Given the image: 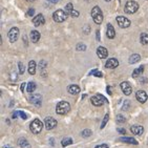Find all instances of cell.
<instances>
[{
  "mask_svg": "<svg viewBox=\"0 0 148 148\" xmlns=\"http://www.w3.org/2000/svg\"><path fill=\"white\" fill-rule=\"evenodd\" d=\"M91 17H92L96 24H101L103 22V13L98 5L91 10Z\"/></svg>",
  "mask_w": 148,
  "mask_h": 148,
  "instance_id": "6da1fadb",
  "label": "cell"
},
{
  "mask_svg": "<svg viewBox=\"0 0 148 148\" xmlns=\"http://www.w3.org/2000/svg\"><path fill=\"white\" fill-rule=\"evenodd\" d=\"M71 111V105H69V102H65V101H61L57 104V107H56V112L58 114H66Z\"/></svg>",
  "mask_w": 148,
  "mask_h": 148,
  "instance_id": "7a4b0ae2",
  "label": "cell"
},
{
  "mask_svg": "<svg viewBox=\"0 0 148 148\" xmlns=\"http://www.w3.org/2000/svg\"><path fill=\"white\" fill-rule=\"evenodd\" d=\"M138 10H139V3L137 1H132V0L126 2L125 8H124V11L127 14H134L138 12Z\"/></svg>",
  "mask_w": 148,
  "mask_h": 148,
  "instance_id": "3957f363",
  "label": "cell"
},
{
  "mask_svg": "<svg viewBox=\"0 0 148 148\" xmlns=\"http://www.w3.org/2000/svg\"><path fill=\"white\" fill-rule=\"evenodd\" d=\"M29 128H31V131L33 134H39V132H41V130H42V128H43V123L41 122L39 119H35L34 121L31 123Z\"/></svg>",
  "mask_w": 148,
  "mask_h": 148,
  "instance_id": "277c9868",
  "label": "cell"
},
{
  "mask_svg": "<svg viewBox=\"0 0 148 148\" xmlns=\"http://www.w3.org/2000/svg\"><path fill=\"white\" fill-rule=\"evenodd\" d=\"M53 19L58 23L63 22V21H65V20L67 19V13H65V12L62 11V10H57V11L53 14Z\"/></svg>",
  "mask_w": 148,
  "mask_h": 148,
  "instance_id": "5b68a950",
  "label": "cell"
},
{
  "mask_svg": "<svg viewBox=\"0 0 148 148\" xmlns=\"http://www.w3.org/2000/svg\"><path fill=\"white\" fill-rule=\"evenodd\" d=\"M91 103L95 106H102L104 103H107V100H106L105 97H103L102 95L97 94L96 96L91 98Z\"/></svg>",
  "mask_w": 148,
  "mask_h": 148,
  "instance_id": "8992f818",
  "label": "cell"
},
{
  "mask_svg": "<svg viewBox=\"0 0 148 148\" xmlns=\"http://www.w3.org/2000/svg\"><path fill=\"white\" fill-rule=\"evenodd\" d=\"M116 20H117L118 24H119V26L121 29H126V27H129V26H130V20L127 19V18L124 17V16H118V17L116 18Z\"/></svg>",
  "mask_w": 148,
  "mask_h": 148,
  "instance_id": "52a82bcc",
  "label": "cell"
},
{
  "mask_svg": "<svg viewBox=\"0 0 148 148\" xmlns=\"http://www.w3.org/2000/svg\"><path fill=\"white\" fill-rule=\"evenodd\" d=\"M18 37H19V29L17 27H12L9 32V39H10V42L11 43H14L17 41Z\"/></svg>",
  "mask_w": 148,
  "mask_h": 148,
  "instance_id": "ba28073f",
  "label": "cell"
},
{
  "mask_svg": "<svg viewBox=\"0 0 148 148\" xmlns=\"http://www.w3.org/2000/svg\"><path fill=\"white\" fill-rule=\"evenodd\" d=\"M44 124H45L46 129L51 130V129H54L55 127L57 126V121H56V120H55L54 118L47 117L45 119V121H44Z\"/></svg>",
  "mask_w": 148,
  "mask_h": 148,
  "instance_id": "9c48e42d",
  "label": "cell"
},
{
  "mask_svg": "<svg viewBox=\"0 0 148 148\" xmlns=\"http://www.w3.org/2000/svg\"><path fill=\"white\" fill-rule=\"evenodd\" d=\"M29 102L33 103L34 105L40 106L41 105V102H42V97H41V95H39V94L32 95L31 97H29Z\"/></svg>",
  "mask_w": 148,
  "mask_h": 148,
  "instance_id": "30bf717a",
  "label": "cell"
},
{
  "mask_svg": "<svg viewBox=\"0 0 148 148\" xmlns=\"http://www.w3.org/2000/svg\"><path fill=\"white\" fill-rule=\"evenodd\" d=\"M119 66V61L117 59H114V58H110L106 61L105 63V67L106 69H114L116 67Z\"/></svg>",
  "mask_w": 148,
  "mask_h": 148,
  "instance_id": "8fae6325",
  "label": "cell"
},
{
  "mask_svg": "<svg viewBox=\"0 0 148 148\" xmlns=\"http://www.w3.org/2000/svg\"><path fill=\"white\" fill-rule=\"evenodd\" d=\"M33 23H34L35 26H40L45 23V19H44V16L42 14H38L37 16H35L34 19H33Z\"/></svg>",
  "mask_w": 148,
  "mask_h": 148,
  "instance_id": "7c38bea8",
  "label": "cell"
},
{
  "mask_svg": "<svg viewBox=\"0 0 148 148\" xmlns=\"http://www.w3.org/2000/svg\"><path fill=\"white\" fill-rule=\"evenodd\" d=\"M121 89H122L123 94L126 95V96H129L132 91V88H131L130 84L128 82H122L121 83Z\"/></svg>",
  "mask_w": 148,
  "mask_h": 148,
  "instance_id": "4fadbf2b",
  "label": "cell"
},
{
  "mask_svg": "<svg viewBox=\"0 0 148 148\" xmlns=\"http://www.w3.org/2000/svg\"><path fill=\"white\" fill-rule=\"evenodd\" d=\"M97 55L100 59H105L108 56V51L104 46H99L97 49Z\"/></svg>",
  "mask_w": 148,
  "mask_h": 148,
  "instance_id": "5bb4252c",
  "label": "cell"
},
{
  "mask_svg": "<svg viewBox=\"0 0 148 148\" xmlns=\"http://www.w3.org/2000/svg\"><path fill=\"white\" fill-rule=\"evenodd\" d=\"M136 98H137V100L140 103H145L147 101L148 97H147V94L144 90H139L136 94Z\"/></svg>",
  "mask_w": 148,
  "mask_h": 148,
  "instance_id": "9a60e30c",
  "label": "cell"
},
{
  "mask_svg": "<svg viewBox=\"0 0 148 148\" xmlns=\"http://www.w3.org/2000/svg\"><path fill=\"white\" fill-rule=\"evenodd\" d=\"M131 132L134 134H137V136H140V134H143V131H144V128H143V126H140V125H134L131 126L130 128Z\"/></svg>",
  "mask_w": 148,
  "mask_h": 148,
  "instance_id": "2e32d148",
  "label": "cell"
},
{
  "mask_svg": "<svg viewBox=\"0 0 148 148\" xmlns=\"http://www.w3.org/2000/svg\"><path fill=\"white\" fill-rule=\"evenodd\" d=\"M106 35H107V37H108L109 39H112V38H114V36H116V31H114L112 24H110V23L107 24V33H106Z\"/></svg>",
  "mask_w": 148,
  "mask_h": 148,
  "instance_id": "e0dca14e",
  "label": "cell"
},
{
  "mask_svg": "<svg viewBox=\"0 0 148 148\" xmlns=\"http://www.w3.org/2000/svg\"><path fill=\"white\" fill-rule=\"evenodd\" d=\"M120 141H121V142L128 143V144H132V145H138V141H137V140H134V138H130V137H122V138H120Z\"/></svg>",
  "mask_w": 148,
  "mask_h": 148,
  "instance_id": "ac0fdd59",
  "label": "cell"
},
{
  "mask_svg": "<svg viewBox=\"0 0 148 148\" xmlns=\"http://www.w3.org/2000/svg\"><path fill=\"white\" fill-rule=\"evenodd\" d=\"M36 67H37V64L34 60H32L29 62V75H35L36 74Z\"/></svg>",
  "mask_w": 148,
  "mask_h": 148,
  "instance_id": "d6986e66",
  "label": "cell"
},
{
  "mask_svg": "<svg viewBox=\"0 0 148 148\" xmlns=\"http://www.w3.org/2000/svg\"><path fill=\"white\" fill-rule=\"evenodd\" d=\"M31 39L34 43L38 42L40 39V33L38 31H32L31 32Z\"/></svg>",
  "mask_w": 148,
  "mask_h": 148,
  "instance_id": "ffe728a7",
  "label": "cell"
},
{
  "mask_svg": "<svg viewBox=\"0 0 148 148\" xmlns=\"http://www.w3.org/2000/svg\"><path fill=\"white\" fill-rule=\"evenodd\" d=\"M67 90L71 95H78L80 92V87L78 85H69Z\"/></svg>",
  "mask_w": 148,
  "mask_h": 148,
  "instance_id": "44dd1931",
  "label": "cell"
},
{
  "mask_svg": "<svg viewBox=\"0 0 148 148\" xmlns=\"http://www.w3.org/2000/svg\"><path fill=\"white\" fill-rule=\"evenodd\" d=\"M140 60H141V56L139 54H134L129 57V63L130 64H134V63L139 62Z\"/></svg>",
  "mask_w": 148,
  "mask_h": 148,
  "instance_id": "7402d4cb",
  "label": "cell"
},
{
  "mask_svg": "<svg viewBox=\"0 0 148 148\" xmlns=\"http://www.w3.org/2000/svg\"><path fill=\"white\" fill-rule=\"evenodd\" d=\"M18 144H19V146L21 148H31V145H29V143L27 142V140L23 139V138L19 139V141H18Z\"/></svg>",
  "mask_w": 148,
  "mask_h": 148,
  "instance_id": "603a6c76",
  "label": "cell"
},
{
  "mask_svg": "<svg viewBox=\"0 0 148 148\" xmlns=\"http://www.w3.org/2000/svg\"><path fill=\"white\" fill-rule=\"evenodd\" d=\"M143 71H144V66H140V67H138V69H136L134 71H132V77L134 78H138L140 76V75L143 74Z\"/></svg>",
  "mask_w": 148,
  "mask_h": 148,
  "instance_id": "cb8c5ba5",
  "label": "cell"
},
{
  "mask_svg": "<svg viewBox=\"0 0 148 148\" xmlns=\"http://www.w3.org/2000/svg\"><path fill=\"white\" fill-rule=\"evenodd\" d=\"M140 41H141V43H142L143 45L148 44V34H145V33L141 34V36H140Z\"/></svg>",
  "mask_w": 148,
  "mask_h": 148,
  "instance_id": "d4e9b609",
  "label": "cell"
},
{
  "mask_svg": "<svg viewBox=\"0 0 148 148\" xmlns=\"http://www.w3.org/2000/svg\"><path fill=\"white\" fill-rule=\"evenodd\" d=\"M61 144H62L63 147H66V146L69 145H71L73 144V140L71 139V138H64V139L62 140V142H61Z\"/></svg>",
  "mask_w": 148,
  "mask_h": 148,
  "instance_id": "484cf974",
  "label": "cell"
},
{
  "mask_svg": "<svg viewBox=\"0 0 148 148\" xmlns=\"http://www.w3.org/2000/svg\"><path fill=\"white\" fill-rule=\"evenodd\" d=\"M26 90L29 92H34L36 90V84L34 82H29L27 83V87H26Z\"/></svg>",
  "mask_w": 148,
  "mask_h": 148,
  "instance_id": "4316f807",
  "label": "cell"
},
{
  "mask_svg": "<svg viewBox=\"0 0 148 148\" xmlns=\"http://www.w3.org/2000/svg\"><path fill=\"white\" fill-rule=\"evenodd\" d=\"M91 130L90 129H84V130L81 132V136H82L83 138H88V137H90L91 136Z\"/></svg>",
  "mask_w": 148,
  "mask_h": 148,
  "instance_id": "83f0119b",
  "label": "cell"
},
{
  "mask_svg": "<svg viewBox=\"0 0 148 148\" xmlns=\"http://www.w3.org/2000/svg\"><path fill=\"white\" fill-rule=\"evenodd\" d=\"M65 11H66V13H67V15H71V12L74 11V9H73V3H67L66 4V6H65Z\"/></svg>",
  "mask_w": 148,
  "mask_h": 148,
  "instance_id": "f1b7e54d",
  "label": "cell"
},
{
  "mask_svg": "<svg viewBox=\"0 0 148 148\" xmlns=\"http://www.w3.org/2000/svg\"><path fill=\"white\" fill-rule=\"evenodd\" d=\"M89 75H94V76H96V77H98V78L103 77V74L101 73V71H98V69H94V71H91L90 73H89Z\"/></svg>",
  "mask_w": 148,
  "mask_h": 148,
  "instance_id": "f546056e",
  "label": "cell"
},
{
  "mask_svg": "<svg viewBox=\"0 0 148 148\" xmlns=\"http://www.w3.org/2000/svg\"><path fill=\"white\" fill-rule=\"evenodd\" d=\"M108 119H109V114H106L105 117H104V119H103V121H102V124H101V129H103L104 127H105L106 123H107Z\"/></svg>",
  "mask_w": 148,
  "mask_h": 148,
  "instance_id": "4dcf8cb0",
  "label": "cell"
},
{
  "mask_svg": "<svg viewBox=\"0 0 148 148\" xmlns=\"http://www.w3.org/2000/svg\"><path fill=\"white\" fill-rule=\"evenodd\" d=\"M76 49H77V51H85L86 45L83 44V43H79V44H77V46H76Z\"/></svg>",
  "mask_w": 148,
  "mask_h": 148,
  "instance_id": "1f68e13d",
  "label": "cell"
},
{
  "mask_svg": "<svg viewBox=\"0 0 148 148\" xmlns=\"http://www.w3.org/2000/svg\"><path fill=\"white\" fill-rule=\"evenodd\" d=\"M117 121L119 123H124L126 121V119H125V117H123L122 114H118V116H117Z\"/></svg>",
  "mask_w": 148,
  "mask_h": 148,
  "instance_id": "d6a6232c",
  "label": "cell"
},
{
  "mask_svg": "<svg viewBox=\"0 0 148 148\" xmlns=\"http://www.w3.org/2000/svg\"><path fill=\"white\" fill-rule=\"evenodd\" d=\"M18 66H19V74H24V65H23L22 62L18 63Z\"/></svg>",
  "mask_w": 148,
  "mask_h": 148,
  "instance_id": "836d02e7",
  "label": "cell"
},
{
  "mask_svg": "<svg viewBox=\"0 0 148 148\" xmlns=\"http://www.w3.org/2000/svg\"><path fill=\"white\" fill-rule=\"evenodd\" d=\"M34 14H35V9H33V8L29 9V10H27V12H26V16H29V17L34 16Z\"/></svg>",
  "mask_w": 148,
  "mask_h": 148,
  "instance_id": "e575fe53",
  "label": "cell"
},
{
  "mask_svg": "<svg viewBox=\"0 0 148 148\" xmlns=\"http://www.w3.org/2000/svg\"><path fill=\"white\" fill-rule=\"evenodd\" d=\"M45 66H46V62L44 60H41L39 63V67H40V69H41V71H42V69H45Z\"/></svg>",
  "mask_w": 148,
  "mask_h": 148,
  "instance_id": "d590c367",
  "label": "cell"
},
{
  "mask_svg": "<svg viewBox=\"0 0 148 148\" xmlns=\"http://www.w3.org/2000/svg\"><path fill=\"white\" fill-rule=\"evenodd\" d=\"M71 17H79V12H77V11H73L71 12Z\"/></svg>",
  "mask_w": 148,
  "mask_h": 148,
  "instance_id": "8d00e7d4",
  "label": "cell"
},
{
  "mask_svg": "<svg viewBox=\"0 0 148 148\" xmlns=\"http://www.w3.org/2000/svg\"><path fill=\"white\" fill-rule=\"evenodd\" d=\"M19 116H20L21 118H22L23 120H26V119H27V116H26V114H24L23 111H19Z\"/></svg>",
  "mask_w": 148,
  "mask_h": 148,
  "instance_id": "74e56055",
  "label": "cell"
},
{
  "mask_svg": "<svg viewBox=\"0 0 148 148\" xmlns=\"http://www.w3.org/2000/svg\"><path fill=\"white\" fill-rule=\"evenodd\" d=\"M11 79L13 81H16V80H18V76L15 73H13V74H11Z\"/></svg>",
  "mask_w": 148,
  "mask_h": 148,
  "instance_id": "f35d334b",
  "label": "cell"
},
{
  "mask_svg": "<svg viewBox=\"0 0 148 148\" xmlns=\"http://www.w3.org/2000/svg\"><path fill=\"white\" fill-rule=\"evenodd\" d=\"M96 148H109L107 144H101V145L96 146Z\"/></svg>",
  "mask_w": 148,
  "mask_h": 148,
  "instance_id": "ab89813d",
  "label": "cell"
},
{
  "mask_svg": "<svg viewBox=\"0 0 148 148\" xmlns=\"http://www.w3.org/2000/svg\"><path fill=\"white\" fill-rule=\"evenodd\" d=\"M118 131H119L120 134H126V130H125V129H123V128H118Z\"/></svg>",
  "mask_w": 148,
  "mask_h": 148,
  "instance_id": "60d3db41",
  "label": "cell"
},
{
  "mask_svg": "<svg viewBox=\"0 0 148 148\" xmlns=\"http://www.w3.org/2000/svg\"><path fill=\"white\" fill-rule=\"evenodd\" d=\"M49 3H53V4H56V3H58L60 1V0H47Z\"/></svg>",
  "mask_w": 148,
  "mask_h": 148,
  "instance_id": "b9f144b4",
  "label": "cell"
},
{
  "mask_svg": "<svg viewBox=\"0 0 148 148\" xmlns=\"http://www.w3.org/2000/svg\"><path fill=\"white\" fill-rule=\"evenodd\" d=\"M18 114H19V111H14V114H13V118L16 119L18 117Z\"/></svg>",
  "mask_w": 148,
  "mask_h": 148,
  "instance_id": "7bdbcfd3",
  "label": "cell"
},
{
  "mask_svg": "<svg viewBox=\"0 0 148 148\" xmlns=\"http://www.w3.org/2000/svg\"><path fill=\"white\" fill-rule=\"evenodd\" d=\"M96 35H97V41H100V32L96 31Z\"/></svg>",
  "mask_w": 148,
  "mask_h": 148,
  "instance_id": "ee69618b",
  "label": "cell"
},
{
  "mask_svg": "<svg viewBox=\"0 0 148 148\" xmlns=\"http://www.w3.org/2000/svg\"><path fill=\"white\" fill-rule=\"evenodd\" d=\"M23 41H24V43L27 45V39H26V36H23Z\"/></svg>",
  "mask_w": 148,
  "mask_h": 148,
  "instance_id": "f6af8a7d",
  "label": "cell"
},
{
  "mask_svg": "<svg viewBox=\"0 0 148 148\" xmlns=\"http://www.w3.org/2000/svg\"><path fill=\"white\" fill-rule=\"evenodd\" d=\"M24 87H25V83H22V85H21V91H24Z\"/></svg>",
  "mask_w": 148,
  "mask_h": 148,
  "instance_id": "bcb514c9",
  "label": "cell"
},
{
  "mask_svg": "<svg viewBox=\"0 0 148 148\" xmlns=\"http://www.w3.org/2000/svg\"><path fill=\"white\" fill-rule=\"evenodd\" d=\"M107 92H108L109 95H111V88H110V87H109V86H108V87H107Z\"/></svg>",
  "mask_w": 148,
  "mask_h": 148,
  "instance_id": "7dc6e473",
  "label": "cell"
},
{
  "mask_svg": "<svg viewBox=\"0 0 148 148\" xmlns=\"http://www.w3.org/2000/svg\"><path fill=\"white\" fill-rule=\"evenodd\" d=\"M3 148H13V147H11V146H8V145H5V146H3Z\"/></svg>",
  "mask_w": 148,
  "mask_h": 148,
  "instance_id": "c3c4849f",
  "label": "cell"
},
{
  "mask_svg": "<svg viewBox=\"0 0 148 148\" xmlns=\"http://www.w3.org/2000/svg\"><path fill=\"white\" fill-rule=\"evenodd\" d=\"M26 1H29V2H34V1H36V0H26Z\"/></svg>",
  "mask_w": 148,
  "mask_h": 148,
  "instance_id": "681fc988",
  "label": "cell"
},
{
  "mask_svg": "<svg viewBox=\"0 0 148 148\" xmlns=\"http://www.w3.org/2000/svg\"><path fill=\"white\" fill-rule=\"evenodd\" d=\"M105 1H106V2H109V1H110V0H105Z\"/></svg>",
  "mask_w": 148,
  "mask_h": 148,
  "instance_id": "f907efd6",
  "label": "cell"
},
{
  "mask_svg": "<svg viewBox=\"0 0 148 148\" xmlns=\"http://www.w3.org/2000/svg\"><path fill=\"white\" fill-rule=\"evenodd\" d=\"M86 1H87V2H88V1H89V0H86Z\"/></svg>",
  "mask_w": 148,
  "mask_h": 148,
  "instance_id": "816d5d0a",
  "label": "cell"
}]
</instances>
